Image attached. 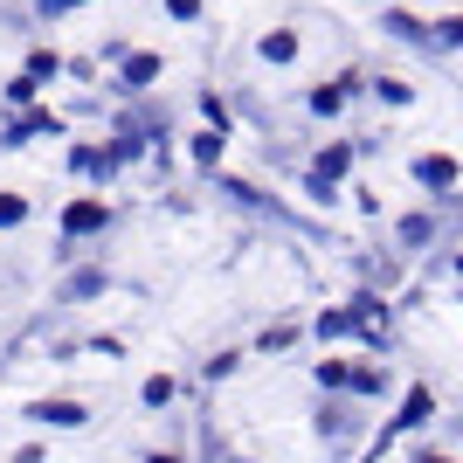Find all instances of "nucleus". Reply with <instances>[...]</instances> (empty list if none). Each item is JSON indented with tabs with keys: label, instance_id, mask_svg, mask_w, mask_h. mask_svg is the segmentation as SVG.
Here are the masks:
<instances>
[{
	"label": "nucleus",
	"instance_id": "17",
	"mask_svg": "<svg viewBox=\"0 0 463 463\" xmlns=\"http://www.w3.org/2000/svg\"><path fill=\"white\" fill-rule=\"evenodd\" d=\"M415 463H457V457H415Z\"/></svg>",
	"mask_w": 463,
	"mask_h": 463
},
{
	"label": "nucleus",
	"instance_id": "3",
	"mask_svg": "<svg viewBox=\"0 0 463 463\" xmlns=\"http://www.w3.org/2000/svg\"><path fill=\"white\" fill-rule=\"evenodd\" d=\"M28 415H35V422H49V429H83V408H77V402H35Z\"/></svg>",
	"mask_w": 463,
	"mask_h": 463
},
{
	"label": "nucleus",
	"instance_id": "7",
	"mask_svg": "<svg viewBox=\"0 0 463 463\" xmlns=\"http://www.w3.org/2000/svg\"><path fill=\"white\" fill-rule=\"evenodd\" d=\"M290 56H298V42H290V35H263V62H290Z\"/></svg>",
	"mask_w": 463,
	"mask_h": 463
},
{
	"label": "nucleus",
	"instance_id": "11",
	"mask_svg": "<svg viewBox=\"0 0 463 463\" xmlns=\"http://www.w3.org/2000/svg\"><path fill=\"white\" fill-rule=\"evenodd\" d=\"M97 290H104V277H97V270H77V277H70V298H97Z\"/></svg>",
	"mask_w": 463,
	"mask_h": 463
},
{
	"label": "nucleus",
	"instance_id": "12",
	"mask_svg": "<svg viewBox=\"0 0 463 463\" xmlns=\"http://www.w3.org/2000/svg\"><path fill=\"white\" fill-rule=\"evenodd\" d=\"M28 132H56V118H49V111H35V118H21V125H14L7 138H28Z\"/></svg>",
	"mask_w": 463,
	"mask_h": 463
},
{
	"label": "nucleus",
	"instance_id": "5",
	"mask_svg": "<svg viewBox=\"0 0 463 463\" xmlns=\"http://www.w3.org/2000/svg\"><path fill=\"white\" fill-rule=\"evenodd\" d=\"M159 77V56H132L125 62V90H138V83H153Z\"/></svg>",
	"mask_w": 463,
	"mask_h": 463
},
{
	"label": "nucleus",
	"instance_id": "1",
	"mask_svg": "<svg viewBox=\"0 0 463 463\" xmlns=\"http://www.w3.org/2000/svg\"><path fill=\"white\" fill-rule=\"evenodd\" d=\"M415 180H422V187H436V194H449V187H457V159H449V153L415 159Z\"/></svg>",
	"mask_w": 463,
	"mask_h": 463
},
{
	"label": "nucleus",
	"instance_id": "6",
	"mask_svg": "<svg viewBox=\"0 0 463 463\" xmlns=\"http://www.w3.org/2000/svg\"><path fill=\"white\" fill-rule=\"evenodd\" d=\"M429 235H436V222H429V214H408V222H402V242H408V250H422Z\"/></svg>",
	"mask_w": 463,
	"mask_h": 463
},
{
	"label": "nucleus",
	"instance_id": "8",
	"mask_svg": "<svg viewBox=\"0 0 463 463\" xmlns=\"http://www.w3.org/2000/svg\"><path fill=\"white\" fill-rule=\"evenodd\" d=\"M14 222H28V201H21V194H0V229H14Z\"/></svg>",
	"mask_w": 463,
	"mask_h": 463
},
{
	"label": "nucleus",
	"instance_id": "16",
	"mask_svg": "<svg viewBox=\"0 0 463 463\" xmlns=\"http://www.w3.org/2000/svg\"><path fill=\"white\" fill-rule=\"evenodd\" d=\"M42 7H49V14H70V7H83V0H42Z\"/></svg>",
	"mask_w": 463,
	"mask_h": 463
},
{
	"label": "nucleus",
	"instance_id": "4",
	"mask_svg": "<svg viewBox=\"0 0 463 463\" xmlns=\"http://www.w3.org/2000/svg\"><path fill=\"white\" fill-rule=\"evenodd\" d=\"M429 408H436V394H429V387H415V394H408V408H402V422H394V429H422V422H429Z\"/></svg>",
	"mask_w": 463,
	"mask_h": 463
},
{
	"label": "nucleus",
	"instance_id": "14",
	"mask_svg": "<svg viewBox=\"0 0 463 463\" xmlns=\"http://www.w3.org/2000/svg\"><path fill=\"white\" fill-rule=\"evenodd\" d=\"M346 387H360V394H381L387 373H373V367H367V373H346Z\"/></svg>",
	"mask_w": 463,
	"mask_h": 463
},
{
	"label": "nucleus",
	"instance_id": "2",
	"mask_svg": "<svg viewBox=\"0 0 463 463\" xmlns=\"http://www.w3.org/2000/svg\"><path fill=\"white\" fill-rule=\"evenodd\" d=\"M104 222H111V208H104V201H77V208L62 214V229H70V235H90V229H104Z\"/></svg>",
	"mask_w": 463,
	"mask_h": 463
},
{
	"label": "nucleus",
	"instance_id": "13",
	"mask_svg": "<svg viewBox=\"0 0 463 463\" xmlns=\"http://www.w3.org/2000/svg\"><path fill=\"white\" fill-rule=\"evenodd\" d=\"M42 77H56V56H49V49H35V56H28V83H42Z\"/></svg>",
	"mask_w": 463,
	"mask_h": 463
},
{
	"label": "nucleus",
	"instance_id": "9",
	"mask_svg": "<svg viewBox=\"0 0 463 463\" xmlns=\"http://www.w3.org/2000/svg\"><path fill=\"white\" fill-rule=\"evenodd\" d=\"M339 104H346V90H339V83H332V90H311V111H318V118H332Z\"/></svg>",
	"mask_w": 463,
	"mask_h": 463
},
{
	"label": "nucleus",
	"instance_id": "15",
	"mask_svg": "<svg viewBox=\"0 0 463 463\" xmlns=\"http://www.w3.org/2000/svg\"><path fill=\"white\" fill-rule=\"evenodd\" d=\"M166 14H174V21H194V14H201V0H166Z\"/></svg>",
	"mask_w": 463,
	"mask_h": 463
},
{
	"label": "nucleus",
	"instance_id": "10",
	"mask_svg": "<svg viewBox=\"0 0 463 463\" xmlns=\"http://www.w3.org/2000/svg\"><path fill=\"white\" fill-rule=\"evenodd\" d=\"M194 159H201V166H214V159H222V132H201V138H194Z\"/></svg>",
	"mask_w": 463,
	"mask_h": 463
}]
</instances>
